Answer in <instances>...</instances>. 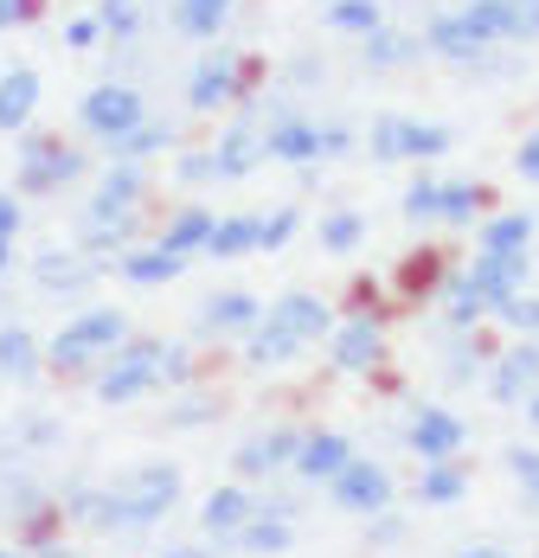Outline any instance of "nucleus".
<instances>
[{
    "label": "nucleus",
    "mask_w": 539,
    "mask_h": 558,
    "mask_svg": "<svg viewBox=\"0 0 539 558\" xmlns=\"http://www.w3.org/2000/svg\"><path fill=\"white\" fill-rule=\"evenodd\" d=\"M180 495H187V475L173 462H135L109 488H77L58 513L77 526H97V533H142V526L167 520Z\"/></svg>",
    "instance_id": "obj_1"
},
{
    "label": "nucleus",
    "mask_w": 539,
    "mask_h": 558,
    "mask_svg": "<svg viewBox=\"0 0 539 558\" xmlns=\"http://www.w3.org/2000/svg\"><path fill=\"white\" fill-rule=\"evenodd\" d=\"M187 379H193L187 347H167V340H122L104 366L91 373V391H97L104 404H129V398H142V391L187 386Z\"/></svg>",
    "instance_id": "obj_2"
},
{
    "label": "nucleus",
    "mask_w": 539,
    "mask_h": 558,
    "mask_svg": "<svg viewBox=\"0 0 539 558\" xmlns=\"http://www.w3.org/2000/svg\"><path fill=\"white\" fill-rule=\"evenodd\" d=\"M122 340H129V315H122V308H84V315H71V322L46 340V366H52L58 379H84V373L104 366Z\"/></svg>",
    "instance_id": "obj_3"
},
{
    "label": "nucleus",
    "mask_w": 539,
    "mask_h": 558,
    "mask_svg": "<svg viewBox=\"0 0 539 558\" xmlns=\"http://www.w3.org/2000/svg\"><path fill=\"white\" fill-rule=\"evenodd\" d=\"M77 122H84V135H97V142L109 148V142H122L135 122H148V104H142V90H135V84L104 77V84H91V90H84Z\"/></svg>",
    "instance_id": "obj_4"
},
{
    "label": "nucleus",
    "mask_w": 539,
    "mask_h": 558,
    "mask_svg": "<svg viewBox=\"0 0 539 558\" xmlns=\"http://www.w3.org/2000/svg\"><path fill=\"white\" fill-rule=\"evenodd\" d=\"M20 193H58L71 180H84V148H71L64 135H20Z\"/></svg>",
    "instance_id": "obj_5"
},
{
    "label": "nucleus",
    "mask_w": 539,
    "mask_h": 558,
    "mask_svg": "<svg viewBox=\"0 0 539 558\" xmlns=\"http://www.w3.org/2000/svg\"><path fill=\"white\" fill-rule=\"evenodd\" d=\"M450 142L456 135L443 122H418V116H379L367 135L373 161H436V155H450Z\"/></svg>",
    "instance_id": "obj_6"
},
{
    "label": "nucleus",
    "mask_w": 539,
    "mask_h": 558,
    "mask_svg": "<svg viewBox=\"0 0 539 558\" xmlns=\"http://www.w3.org/2000/svg\"><path fill=\"white\" fill-rule=\"evenodd\" d=\"M327 495L340 513H354V520H379V513H392V495H398V482H392V469L373 462V456H354L334 482H327Z\"/></svg>",
    "instance_id": "obj_7"
},
{
    "label": "nucleus",
    "mask_w": 539,
    "mask_h": 558,
    "mask_svg": "<svg viewBox=\"0 0 539 558\" xmlns=\"http://www.w3.org/2000/svg\"><path fill=\"white\" fill-rule=\"evenodd\" d=\"M379 360H385V322L373 308L334 322V335H327V366L334 373H373Z\"/></svg>",
    "instance_id": "obj_8"
},
{
    "label": "nucleus",
    "mask_w": 539,
    "mask_h": 558,
    "mask_svg": "<svg viewBox=\"0 0 539 558\" xmlns=\"http://www.w3.org/2000/svg\"><path fill=\"white\" fill-rule=\"evenodd\" d=\"M244 97V58L238 52H206L187 77V110L213 116V110H231Z\"/></svg>",
    "instance_id": "obj_9"
},
{
    "label": "nucleus",
    "mask_w": 539,
    "mask_h": 558,
    "mask_svg": "<svg viewBox=\"0 0 539 558\" xmlns=\"http://www.w3.org/2000/svg\"><path fill=\"white\" fill-rule=\"evenodd\" d=\"M405 444L418 456V469H424V462H456L463 444H469V424H463L456 411H443V404H418L411 424H405Z\"/></svg>",
    "instance_id": "obj_10"
},
{
    "label": "nucleus",
    "mask_w": 539,
    "mask_h": 558,
    "mask_svg": "<svg viewBox=\"0 0 539 558\" xmlns=\"http://www.w3.org/2000/svg\"><path fill=\"white\" fill-rule=\"evenodd\" d=\"M488 391H494V404L527 411V398L539 391V340L501 347V353H494V373H488Z\"/></svg>",
    "instance_id": "obj_11"
},
{
    "label": "nucleus",
    "mask_w": 539,
    "mask_h": 558,
    "mask_svg": "<svg viewBox=\"0 0 539 558\" xmlns=\"http://www.w3.org/2000/svg\"><path fill=\"white\" fill-rule=\"evenodd\" d=\"M270 322L296 340V347H315V340L334 335V308H327L315 289H289V295H276V302H270Z\"/></svg>",
    "instance_id": "obj_12"
},
{
    "label": "nucleus",
    "mask_w": 539,
    "mask_h": 558,
    "mask_svg": "<svg viewBox=\"0 0 539 558\" xmlns=\"http://www.w3.org/2000/svg\"><path fill=\"white\" fill-rule=\"evenodd\" d=\"M296 449H302V430L276 424V430H257V437H244V444H238V456H231V469H238L244 482H264V475H283V469L296 462Z\"/></svg>",
    "instance_id": "obj_13"
},
{
    "label": "nucleus",
    "mask_w": 539,
    "mask_h": 558,
    "mask_svg": "<svg viewBox=\"0 0 539 558\" xmlns=\"http://www.w3.org/2000/svg\"><path fill=\"white\" fill-rule=\"evenodd\" d=\"M463 277L476 282V295H482L488 315H494L507 295H520V289H527V277H534V251H520V257H482V251H476V264H469Z\"/></svg>",
    "instance_id": "obj_14"
},
{
    "label": "nucleus",
    "mask_w": 539,
    "mask_h": 558,
    "mask_svg": "<svg viewBox=\"0 0 539 558\" xmlns=\"http://www.w3.org/2000/svg\"><path fill=\"white\" fill-rule=\"evenodd\" d=\"M354 462V444L340 437V430H302V449H296V482H309V488H327L340 469Z\"/></svg>",
    "instance_id": "obj_15"
},
{
    "label": "nucleus",
    "mask_w": 539,
    "mask_h": 558,
    "mask_svg": "<svg viewBox=\"0 0 539 558\" xmlns=\"http://www.w3.org/2000/svg\"><path fill=\"white\" fill-rule=\"evenodd\" d=\"M97 277H104V264L91 251H39L33 257V282L46 295H77V289H91Z\"/></svg>",
    "instance_id": "obj_16"
},
{
    "label": "nucleus",
    "mask_w": 539,
    "mask_h": 558,
    "mask_svg": "<svg viewBox=\"0 0 539 558\" xmlns=\"http://www.w3.org/2000/svg\"><path fill=\"white\" fill-rule=\"evenodd\" d=\"M264 161H289V168L322 161V122H302V116L264 122Z\"/></svg>",
    "instance_id": "obj_17"
},
{
    "label": "nucleus",
    "mask_w": 539,
    "mask_h": 558,
    "mask_svg": "<svg viewBox=\"0 0 539 558\" xmlns=\"http://www.w3.org/2000/svg\"><path fill=\"white\" fill-rule=\"evenodd\" d=\"M142 199H148V173L129 168V161H109V173L97 180V193H91V213H84V219H116V213H142Z\"/></svg>",
    "instance_id": "obj_18"
},
{
    "label": "nucleus",
    "mask_w": 539,
    "mask_h": 558,
    "mask_svg": "<svg viewBox=\"0 0 539 558\" xmlns=\"http://www.w3.org/2000/svg\"><path fill=\"white\" fill-rule=\"evenodd\" d=\"M251 513H257V495H244V488H213L206 507H200V533L218 539V546H231V539L251 526Z\"/></svg>",
    "instance_id": "obj_19"
},
{
    "label": "nucleus",
    "mask_w": 539,
    "mask_h": 558,
    "mask_svg": "<svg viewBox=\"0 0 539 558\" xmlns=\"http://www.w3.org/2000/svg\"><path fill=\"white\" fill-rule=\"evenodd\" d=\"M33 110H39V71L33 64H7L0 71V135H26Z\"/></svg>",
    "instance_id": "obj_20"
},
{
    "label": "nucleus",
    "mask_w": 539,
    "mask_h": 558,
    "mask_svg": "<svg viewBox=\"0 0 539 558\" xmlns=\"http://www.w3.org/2000/svg\"><path fill=\"white\" fill-rule=\"evenodd\" d=\"M257 322H264V302L244 295V289L206 295V308H200V335H251Z\"/></svg>",
    "instance_id": "obj_21"
},
{
    "label": "nucleus",
    "mask_w": 539,
    "mask_h": 558,
    "mask_svg": "<svg viewBox=\"0 0 539 558\" xmlns=\"http://www.w3.org/2000/svg\"><path fill=\"white\" fill-rule=\"evenodd\" d=\"M213 161H218V180H244V173L264 161V129L257 122H231L213 142Z\"/></svg>",
    "instance_id": "obj_22"
},
{
    "label": "nucleus",
    "mask_w": 539,
    "mask_h": 558,
    "mask_svg": "<svg viewBox=\"0 0 539 558\" xmlns=\"http://www.w3.org/2000/svg\"><path fill=\"white\" fill-rule=\"evenodd\" d=\"M39 366H46V347L33 340V328H20V322H0V379H13V386H33V379H39Z\"/></svg>",
    "instance_id": "obj_23"
},
{
    "label": "nucleus",
    "mask_w": 539,
    "mask_h": 558,
    "mask_svg": "<svg viewBox=\"0 0 539 558\" xmlns=\"http://www.w3.org/2000/svg\"><path fill=\"white\" fill-rule=\"evenodd\" d=\"M180 270H187V257H173L161 244H135L129 257H116V277L135 282V289H161V282H173Z\"/></svg>",
    "instance_id": "obj_24"
},
{
    "label": "nucleus",
    "mask_w": 539,
    "mask_h": 558,
    "mask_svg": "<svg viewBox=\"0 0 539 558\" xmlns=\"http://www.w3.org/2000/svg\"><path fill=\"white\" fill-rule=\"evenodd\" d=\"M213 225H218V213H206V206H180L173 219H161L155 244H161V251H173V257H193V251H206Z\"/></svg>",
    "instance_id": "obj_25"
},
{
    "label": "nucleus",
    "mask_w": 539,
    "mask_h": 558,
    "mask_svg": "<svg viewBox=\"0 0 539 558\" xmlns=\"http://www.w3.org/2000/svg\"><path fill=\"white\" fill-rule=\"evenodd\" d=\"M456 26H463L482 52H494V46L514 33V7H507V0H469V7H456Z\"/></svg>",
    "instance_id": "obj_26"
},
{
    "label": "nucleus",
    "mask_w": 539,
    "mask_h": 558,
    "mask_svg": "<svg viewBox=\"0 0 539 558\" xmlns=\"http://www.w3.org/2000/svg\"><path fill=\"white\" fill-rule=\"evenodd\" d=\"M539 219L534 213H494V219L482 225V238H476V251L482 257H520L527 244H534Z\"/></svg>",
    "instance_id": "obj_27"
},
{
    "label": "nucleus",
    "mask_w": 539,
    "mask_h": 558,
    "mask_svg": "<svg viewBox=\"0 0 539 558\" xmlns=\"http://www.w3.org/2000/svg\"><path fill=\"white\" fill-rule=\"evenodd\" d=\"M180 135H173V122H161V116H148V122H135L122 142H109V161H129V168H142L148 155H161V148H173Z\"/></svg>",
    "instance_id": "obj_28"
},
{
    "label": "nucleus",
    "mask_w": 539,
    "mask_h": 558,
    "mask_svg": "<svg viewBox=\"0 0 539 558\" xmlns=\"http://www.w3.org/2000/svg\"><path fill=\"white\" fill-rule=\"evenodd\" d=\"M238 553H251V558H283L289 546H296V520H276V513H251V526L231 539Z\"/></svg>",
    "instance_id": "obj_29"
},
{
    "label": "nucleus",
    "mask_w": 539,
    "mask_h": 558,
    "mask_svg": "<svg viewBox=\"0 0 539 558\" xmlns=\"http://www.w3.org/2000/svg\"><path fill=\"white\" fill-rule=\"evenodd\" d=\"M469 495V469L463 462H424L418 469V501L424 507H456Z\"/></svg>",
    "instance_id": "obj_30"
},
{
    "label": "nucleus",
    "mask_w": 539,
    "mask_h": 558,
    "mask_svg": "<svg viewBox=\"0 0 539 558\" xmlns=\"http://www.w3.org/2000/svg\"><path fill=\"white\" fill-rule=\"evenodd\" d=\"M443 315H450V328H456V335H476V328L488 322V302L476 295V282L463 277V270H456V277H443Z\"/></svg>",
    "instance_id": "obj_31"
},
{
    "label": "nucleus",
    "mask_w": 539,
    "mask_h": 558,
    "mask_svg": "<svg viewBox=\"0 0 539 558\" xmlns=\"http://www.w3.org/2000/svg\"><path fill=\"white\" fill-rule=\"evenodd\" d=\"M251 251H257V213H231V219H218L213 238H206V257H218V264L251 257Z\"/></svg>",
    "instance_id": "obj_32"
},
{
    "label": "nucleus",
    "mask_w": 539,
    "mask_h": 558,
    "mask_svg": "<svg viewBox=\"0 0 539 558\" xmlns=\"http://www.w3.org/2000/svg\"><path fill=\"white\" fill-rule=\"evenodd\" d=\"M327 33H347V39H373L385 26V7L379 0H327Z\"/></svg>",
    "instance_id": "obj_33"
},
{
    "label": "nucleus",
    "mask_w": 539,
    "mask_h": 558,
    "mask_svg": "<svg viewBox=\"0 0 539 558\" xmlns=\"http://www.w3.org/2000/svg\"><path fill=\"white\" fill-rule=\"evenodd\" d=\"M418 52H424V39H418V33H398V26H379L373 39H360V58H367L373 71H392V64H411Z\"/></svg>",
    "instance_id": "obj_34"
},
{
    "label": "nucleus",
    "mask_w": 539,
    "mask_h": 558,
    "mask_svg": "<svg viewBox=\"0 0 539 558\" xmlns=\"http://www.w3.org/2000/svg\"><path fill=\"white\" fill-rule=\"evenodd\" d=\"M296 353H302V347L283 335V328H276L270 315L257 322V328H251V335H244V366H289Z\"/></svg>",
    "instance_id": "obj_35"
},
{
    "label": "nucleus",
    "mask_w": 539,
    "mask_h": 558,
    "mask_svg": "<svg viewBox=\"0 0 539 558\" xmlns=\"http://www.w3.org/2000/svg\"><path fill=\"white\" fill-rule=\"evenodd\" d=\"M488 213L482 180H443V225H476Z\"/></svg>",
    "instance_id": "obj_36"
},
{
    "label": "nucleus",
    "mask_w": 539,
    "mask_h": 558,
    "mask_svg": "<svg viewBox=\"0 0 539 558\" xmlns=\"http://www.w3.org/2000/svg\"><path fill=\"white\" fill-rule=\"evenodd\" d=\"M398 213H405L411 225H443V180H431V173H418V180L405 186Z\"/></svg>",
    "instance_id": "obj_37"
},
{
    "label": "nucleus",
    "mask_w": 539,
    "mask_h": 558,
    "mask_svg": "<svg viewBox=\"0 0 539 558\" xmlns=\"http://www.w3.org/2000/svg\"><path fill=\"white\" fill-rule=\"evenodd\" d=\"M360 244H367V219H360L354 206H340V213H327L322 219V251L347 257V251H360Z\"/></svg>",
    "instance_id": "obj_38"
},
{
    "label": "nucleus",
    "mask_w": 539,
    "mask_h": 558,
    "mask_svg": "<svg viewBox=\"0 0 539 558\" xmlns=\"http://www.w3.org/2000/svg\"><path fill=\"white\" fill-rule=\"evenodd\" d=\"M97 26H104V39L129 46V39L142 33V7H135V0H97Z\"/></svg>",
    "instance_id": "obj_39"
},
{
    "label": "nucleus",
    "mask_w": 539,
    "mask_h": 558,
    "mask_svg": "<svg viewBox=\"0 0 539 558\" xmlns=\"http://www.w3.org/2000/svg\"><path fill=\"white\" fill-rule=\"evenodd\" d=\"M494 322H501V328H514L520 340H539V295H534V289L507 295V302L494 308Z\"/></svg>",
    "instance_id": "obj_40"
},
{
    "label": "nucleus",
    "mask_w": 539,
    "mask_h": 558,
    "mask_svg": "<svg viewBox=\"0 0 539 558\" xmlns=\"http://www.w3.org/2000/svg\"><path fill=\"white\" fill-rule=\"evenodd\" d=\"M296 231H302V213H296V206H276V213L257 219V251H283Z\"/></svg>",
    "instance_id": "obj_41"
},
{
    "label": "nucleus",
    "mask_w": 539,
    "mask_h": 558,
    "mask_svg": "<svg viewBox=\"0 0 539 558\" xmlns=\"http://www.w3.org/2000/svg\"><path fill=\"white\" fill-rule=\"evenodd\" d=\"M501 462H507L514 488H520V495H527V501L539 507V449H534V444H514L507 456H501Z\"/></svg>",
    "instance_id": "obj_42"
},
{
    "label": "nucleus",
    "mask_w": 539,
    "mask_h": 558,
    "mask_svg": "<svg viewBox=\"0 0 539 558\" xmlns=\"http://www.w3.org/2000/svg\"><path fill=\"white\" fill-rule=\"evenodd\" d=\"M20 225H26L20 193H13V186H0V277L13 270V238H20Z\"/></svg>",
    "instance_id": "obj_43"
},
{
    "label": "nucleus",
    "mask_w": 539,
    "mask_h": 558,
    "mask_svg": "<svg viewBox=\"0 0 539 558\" xmlns=\"http://www.w3.org/2000/svg\"><path fill=\"white\" fill-rule=\"evenodd\" d=\"M173 26H180L187 39H218V33H225V13H206V7L173 0Z\"/></svg>",
    "instance_id": "obj_44"
},
{
    "label": "nucleus",
    "mask_w": 539,
    "mask_h": 558,
    "mask_svg": "<svg viewBox=\"0 0 539 558\" xmlns=\"http://www.w3.org/2000/svg\"><path fill=\"white\" fill-rule=\"evenodd\" d=\"M482 360H488L482 340H456V347H450V379H456V386H469V379L482 373Z\"/></svg>",
    "instance_id": "obj_45"
},
{
    "label": "nucleus",
    "mask_w": 539,
    "mask_h": 558,
    "mask_svg": "<svg viewBox=\"0 0 539 558\" xmlns=\"http://www.w3.org/2000/svg\"><path fill=\"white\" fill-rule=\"evenodd\" d=\"M173 180H180V186H206V180H218L213 148H200V155H180V161H173Z\"/></svg>",
    "instance_id": "obj_46"
},
{
    "label": "nucleus",
    "mask_w": 539,
    "mask_h": 558,
    "mask_svg": "<svg viewBox=\"0 0 539 558\" xmlns=\"http://www.w3.org/2000/svg\"><path fill=\"white\" fill-rule=\"evenodd\" d=\"M64 46H71V52H97V46H104V26H97V13H77V20H64Z\"/></svg>",
    "instance_id": "obj_47"
},
{
    "label": "nucleus",
    "mask_w": 539,
    "mask_h": 558,
    "mask_svg": "<svg viewBox=\"0 0 539 558\" xmlns=\"http://www.w3.org/2000/svg\"><path fill=\"white\" fill-rule=\"evenodd\" d=\"M206 417H218L213 398H187V404H173V411H167V424H173V430H193V424H206Z\"/></svg>",
    "instance_id": "obj_48"
},
{
    "label": "nucleus",
    "mask_w": 539,
    "mask_h": 558,
    "mask_svg": "<svg viewBox=\"0 0 539 558\" xmlns=\"http://www.w3.org/2000/svg\"><path fill=\"white\" fill-rule=\"evenodd\" d=\"M514 173H520L527 186H539V129H527V142L514 148Z\"/></svg>",
    "instance_id": "obj_49"
},
{
    "label": "nucleus",
    "mask_w": 539,
    "mask_h": 558,
    "mask_svg": "<svg viewBox=\"0 0 539 558\" xmlns=\"http://www.w3.org/2000/svg\"><path fill=\"white\" fill-rule=\"evenodd\" d=\"M405 539V520L398 513H379V520H367V546H398Z\"/></svg>",
    "instance_id": "obj_50"
},
{
    "label": "nucleus",
    "mask_w": 539,
    "mask_h": 558,
    "mask_svg": "<svg viewBox=\"0 0 539 558\" xmlns=\"http://www.w3.org/2000/svg\"><path fill=\"white\" fill-rule=\"evenodd\" d=\"M514 7V33L507 39H539V0H507Z\"/></svg>",
    "instance_id": "obj_51"
},
{
    "label": "nucleus",
    "mask_w": 539,
    "mask_h": 558,
    "mask_svg": "<svg viewBox=\"0 0 539 558\" xmlns=\"http://www.w3.org/2000/svg\"><path fill=\"white\" fill-rule=\"evenodd\" d=\"M347 148H354V129H347V122H322V161L347 155Z\"/></svg>",
    "instance_id": "obj_52"
},
{
    "label": "nucleus",
    "mask_w": 539,
    "mask_h": 558,
    "mask_svg": "<svg viewBox=\"0 0 539 558\" xmlns=\"http://www.w3.org/2000/svg\"><path fill=\"white\" fill-rule=\"evenodd\" d=\"M26 20H39V0H0V33H13Z\"/></svg>",
    "instance_id": "obj_53"
},
{
    "label": "nucleus",
    "mask_w": 539,
    "mask_h": 558,
    "mask_svg": "<svg viewBox=\"0 0 539 558\" xmlns=\"http://www.w3.org/2000/svg\"><path fill=\"white\" fill-rule=\"evenodd\" d=\"M187 7H206V13H225L231 20V0H187Z\"/></svg>",
    "instance_id": "obj_54"
},
{
    "label": "nucleus",
    "mask_w": 539,
    "mask_h": 558,
    "mask_svg": "<svg viewBox=\"0 0 539 558\" xmlns=\"http://www.w3.org/2000/svg\"><path fill=\"white\" fill-rule=\"evenodd\" d=\"M456 558H507L501 546H469V553H456Z\"/></svg>",
    "instance_id": "obj_55"
},
{
    "label": "nucleus",
    "mask_w": 539,
    "mask_h": 558,
    "mask_svg": "<svg viewBox=\"0 0 539 558\" xmlns=\"http://www.w3.org/2000/svg\"><path fill=\"white\" fill-rule=\"evenodd\" d=\"M161 558H213V553H200V546H180V553H161Z\"/></svg>",
    "instance_id": "obj_56"
},
{
    "label": "nucleus",
    "mask_w": 539,
    "mask_h": 558,
    "mask_svg": "<svg viewBox=\"0 0 539 558\" xmlns=\"http://www.w3.org/2000/svg\"><path fill=\"white\" fill-rule=\"evenodd\" d=\"M527 424H534V430H539V391H534V398H527Z\"/></svg>",
    "instance_id": "obj_57"
},
{
    "label": "nucleus",
    "mask_w": 539,
    "mask_h": 558,
    "mask_svg": "<svg viewBox=\"0 0 539 558\" xmlns=\"http://www.w3.org/2000/svg\"><path fill=\"white\" fill-rule=\"evenodd\" d=\"M0 558H33L26 546H0Z\"/></svg>",
    "instance_id": "obj_58"
},
{
    "label": "nucleus",
    "mask_w": 539,
    "mask_h": 558,
    "mask_svg": "<svg viewBox=\"0 0 539 558\" xmlns=\"http://www.w3.org/2000/svg\"><path fill=\"white\" fill-rule=\"evenodd\" d=\"M463 7H469V0H463Z\"/></svg>",
    "instance_id": "obj_59"
}]
</instances>
